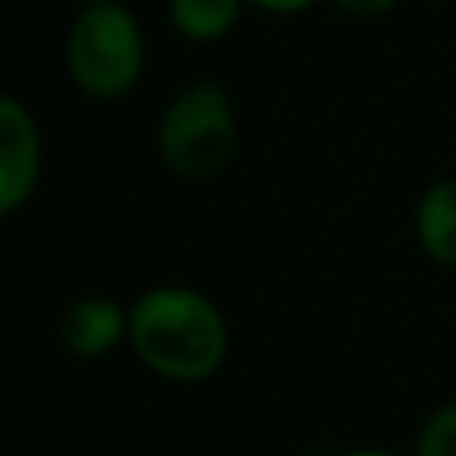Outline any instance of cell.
<instances>
[{"label":"cell","mask_w":456,"mask_h":456,"mask_svg":"<svg viewBox=\"0 0 456 456\" xmlns=\"http://www.w3.org/2000/svg\"><path fill=\"white\" fill-rule=\"evenodd\" d=\"M128 340L152 372L205 380L221 369L228 329L221 308L192 289H152L128 313Z\"/></svg>","instance_id":"1"},{"label":"cell","mask_w":456,"mask_h":456,"mask_svg":"<svg viewBox=\"0 0 456 456\" xmlns=\"http://www.w3.org/2000/svg\"><path fill=\"white\" fill-rule=\"evenodd\" d=\"M144 37L125 4H96L69 32V72L88 96H120L141 80Z\"/></svg>","instance_id":"2"},{"label":"cell","mask_w":456,"mask_h":456,"mask_svg":"<svg viewBox=\"0 0 456 456\" xmlns=\"http://www.w3.org/2000/svg\"><path fill=\"white\" fill-rule=\"evenodd\" d=\"M236 152V117L224 88L192 85L160 120V157L181 176H216Z\"/></svg>","instance_id":"3"},{"label":"cell","mask_w":456,"mask_h":456,"mask_svg":"<svg viewBox=\"0 0 456 456\" xmlns=\"http://www.w3.org/2000/svg\"><path fill=\"white\" fill-rule=\"evenodd\" d=\"M40 173V133L20 101L0 96V216L32 197Z\"/></svg>","instance_id":"4"},{"label":"cell","mask_w":456,"mask_h":456,"mask_svg":"<svg viewBox=\"0 0 456 456\" xmlns=\"http://www.w3.org/2000/svg\"><path fill=\"white\" fill-rule=\"evenodd\" d=\"M56 332H61V345L72 356H104L128 332V313L117 300L88 297V300L69 305V313L61 316Z\"/></svg>","instance_id":"5"},{"label":"cell","mask_w":456,"mask_h":456,"mask_svg":"<svg viewBox=\"0 0 456 456\" xmlns=\"http://www.w3.org/2000/svg\"><path fill=\"white\" fill-rule=\"evenodd\" d=\"M417 236L444 268H456V181H436L417 205Z\"/></svg>","instance_id":"6"},{"label":"cell","mask_w":456,"mask_h":456,"mask_svg":"<svg viewBox=\"0 0 456 456\" xmlns=\"http://www.w3.org/2000/svg\"><path fill=\"white\" fill-rule=\"evenodd\" d=\"M168 12L176 32H184L189 40H216L236 24L240 0H173Z\"/></svg>","instance_id":"7"},{"label":"cell","mask_w":456,"mask_h":456,"mask_svg":"<svg viewBox=\"0 0 456 456\" xmlns=\"http://www.w3.org/2000/svg\"><path fill=\"white\" fill-rule=\"evenodd\" d=\"M412 456H456V401L436 409L433 417L425 420Z\"/></svg>","instance_id":"8"},{"label":"cell","mask_w":456,"mask_h":456,"mask_svg":"<svg viewBox=\"0 0 456 456\" xmlns=\"http://www.w3.org/2000/svg\"><path fill=\"white\" fill-rule=\"evenodd\" d=\"M332 4L353 12V16H385L396 8V0H332Z\"/></svg>","instance_id":"9"},{"label":"cell","mask_w":456,"mask_h":456,"mask_svg":"<svg viewBox=\"0 0 456 456\" xmlns=\"http://www.w3.org/2000/svg\"><path fill=\"white\" fill-rule=\"evenodd\" d=\"M248 4L265 8V12H305L313 0H248Z\"/></svg>","instance_id":"10"},{"label":"cell","mask_w":456,"mask_h":456,"mask_svg":"<svg viewBox=\"0 0 456 456\" xmlns=\"http://www.w3.org/2000/svg\"><path fill=\"white\" fill-rule=\"evenodd\" d=\"M345 456H396V452H385V449H356V452H345Z\"/></svg>","instance_id":"11"},{"label":"cell","mask_w":456,"mask_h":456,"mask_svg":"<svg viewBox=\"0 0 456 456\" xmlns=\"http://www.w3.org/2000/svg\"><path fill=\"white\" fill-rule=\"evenodd\" d=\"M85 8H96V4H117V0H80Z\"/></svg>","instance_id":"12"}]
</instances>
